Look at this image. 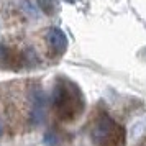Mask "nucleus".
Segmentation results:
<instances>
[{"label":"nucleus","instance_id":"obj_1","mask_svg":"<svg viewBox=\"0 0 146 146\" xmlns=\"http://www.w3.org/2000/svg\"><path fill=\"white\" fill-rule=\"evenodd\" d=\"M51 107L58 120L72 123L84 113L86 99L80 87L64 76H58L51 92Z\"/></svg>","mask_w":146,"mask_h":146},{"label":"nucleus","instance_id":"obj_2","mask_svg":"<svg viewBox=\"0 0 146 146\" xmlns=\"http://www.w3.org/2000/svg\"><path fill=\"white\" fill-rule=\"evenodd\" d=\"M89 135L95 146H125L126 143L125 126L120 125L104 108L94 110Z\"/></svg>","mask_w":146,"mask_h":146},{"label":"nucleus","instance_id":"obj_3","mask_svg":"<svg viewBox=\"0 0 146 146\" xmlns=\"http://www.w3.org/2000/svg\"><path fill=\"white\" fill-rule=\"evenodd\" d=\"M40 56L33 48H13L0 43V69L7 71H23L40 66Z\"/></svg>","mask_w":146,"mask_h":146},{"label":"nucleus","instance_id":"obj_4","mask_svg":"<svg viewBox=\"0 0 146 146\" xmlns=\"http://www.w3.org/2000/svg\"><path fill=\"white\" fill-rule=\"evenodd\" d=\"M46 113V97L41 87L31 86L28 89V123L30 126H40L44 121Z\"/></svg>","mask_w":146,"mask_h":146},{"label":"nucleus","instance_id":"obj_5","mask_svg":"<svg viewBox=\"0 0 146 146\" xmlns=\"http://www.w3.org/2000/svg\"><path fill=\"white\" fill-rule=\"evenodd\" d=\"M46 43H48V49L53 58H61L62 54L66 53L67 49V38L64 31L59 28H48L46 31Z\"/></svg>","mask_w":146,"mask_h":146},{"label":"nucleus","instance_id":"obj_6","mask_svg":"<svg viewBox=\"0 0 146 146\" xmlns=\"http://www.w3.org/2000/svg\"><path fill=\"white\" fill-rule=\"evenodd\" d=\"M38 5L44 15H53L56 10V0H38Z\"/></svg>","mask_w":146,"mask_h":146},{"label":"nucleus","instance_id":"obj_7","mask_svg":"<svg viewBox=\"0 0 146 146\" xmlns=\"http://www.w3.org/2000/svg\"><path fill=\"white\" fill-rule=\"evenodd\" d=\"M20 5L23 7L25 13H28L31 18H38V17H40V13L36 12V8H35V5L31 2H28V0H20Z\"/></svg>","mask_w":146,"mask_h":146},{"label":"nucleus","instance_id":"obj_8","mask_svg":"<svg viewBox=\"0 0 146 146\" xmlns=\"http://www.w3.org/2000/svg\"><path fill=\"white\" fill-rule=\"evenodd\" d=\"M44 145H46V146H56V145H58V136H56V131L48 130V131L44 133Z\"/></svg>","mask_w":146,"mask_h":146},{"label":"nucleus","instance_id":"obj_9","mask_svg":"<svg viewBox=\"0 0 146 146\" xmlns=\"http://www.w3.org/2000/svg\"><path fill=\"white\" fill-rule=\"evenodd\" d=\"M3 131H5V125H3V120L0 118V136L3 135Z\"/></svg>","mask_w":146,"mask_h":146}]
</instances>
